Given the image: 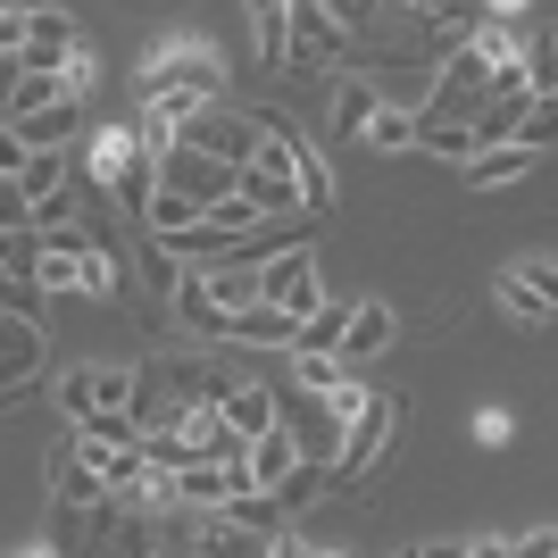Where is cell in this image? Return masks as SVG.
<instances>
[{
    "label": "cell",
    "instance_id": "6da1fadb",
    "mask_svg": "<svg viewBox=\"0 0 558 558\" xmlns=\"http://www.w3.org/2000/svg\"><path fill=\"white\" fill-rule=\"evenodd\" d=\"M226 59H217L201 34H159L150 43V59H142V100L159 117H175V125H192V117H209V109H226Z\"/></svg>",
    "mask_w": 558,
    "mask_h": 558
},
{
    "label": "cell",
    "instance_id": "7a4b0ae2",
    "mask_svg": "<svg viewBox=\"0 0 558 558\" xmlns=\"http://www.w3.org/2000/svg\"><path fill=\"white\" fill-rule=\"evenodd\" d=\"M59 409H68L75 425H93V417H134V409H142V367H109V359L68 367V375H59Z\"/></svg>",
    "mask_w": 558,
    "mask_h": 558
},
{
    "label": "cell",
    "instance_id": "3957f363",
    "mask_svg": "<svg viewBox=\"0 0 558 558\" xmlns=\"http://www.w3.org/2000/svg\"><path fill=\"white\" fill-rule=\"evenodd\" d=\"M184 142L192 150H209L217 167H233V175H242V167H258V150H267V117L258 109H209V117H192L184 125Z\"/></svg>",
    "mask_w": 558,
    "mask_h": 558
},
{
    "label": "cell",
    "instance_id": "277c9868",
    "mask_svg": "<svg viewBox=\"0 0 558 558\" xmlns=\"http://www.w3.org/2000/svg\"><path fill=\"white\" fill-rule=\"evenodd\" d=\"M75 17L68 9H34V17H25V50H0V59H9V84H25V75H68L75 68Z\"/></svg>",
    "mask_w": 558,
    "mask_h": 558
},
{
    "label": "cell",
    "instance_id": "5b68a950",
    "mask_svg": "<svg viewBox=\"0 0 558 558\" xmlns=\"http://www.w3.org/2000/svg\"><path fill=\"white\" fill-rule=\"evenodd\" d=\"M392 425H400V392H367V409H359V425H350L342 459H333V492H350L359 475H375V466H384Z\"/></svg>",
    "mask_w": 558,
    "mask_h": 558
},
{
    "label": "cell",
    "instance_id": "8992f818",
    "mask_svg": "<svg viewBox=\"0 0 558 558\" xmlns=\"http://www.w3.org/2000/svg\"><path fill=\"white\" fill-rule=\"evenodd\" d=\"M484 100H492V59L466 43L459 59L434 75V100H425V117H442V125H475V117H484Z\"/></svg>",
    "mask_w": 558,
    "mask_h": 558
},
{
    "label": "cell",
    "instance_id": "52a82bcc",
    "mask_svg": "<svg viewBox=\"0 0 558 558\" xmlns=\"http://www.w3.org/2000/svg\"><path fill=\"white\" fill-rule=\"evenodd\" d=\"M333 59H350L359 68V43H350L342 9H326V0H292V68H333Z\"/></svg>",
    "mask_w": 558,
    "mask_h": 558
},
{
    "label": "cell",
    "instance_id": "ba28073f",
    "mask_svg": "<svg viewBox=\"0 0 558 558\" xmlns=\"http://www.w3.org/2000/svg\"><path fill=\"white\" fill-rule=\"evenodd\" d=\"M258 301L308 326V317L326 308V292H317V258H308V251H283V258H267V267H258Z\"/></svg>",
    "mask_w": 558,
    "mask_h": 558
},
{
    "label": "cell",
    "instance_id": "9c48e42d",
    "mask_svg": "<svg viewBox=\"0 0 558 558\" xmlns=\"http://www.w3.org/2000/svg\"><path fill=\"white\" fill-rule=\"evenodd\" d=\"M159 184H167V192H184V201H201V209H217V201H233V192H242V175H233V167H217L209 150L175 142V150L159 159Z\"/></svg>",
    "mask_w": 558,
    "mask_h": 558
},
{
    "label": "cell",
    "instance_id": "30bf717a",
    "mask_svg": "<svg viewBox=\"0 0 558 558\" xmlns=\"http://www.w3.org/2000/svg\"><path fill=\"white\" fill-rule=\"evenodd\" d=\"M392 333H400L392 301H359V317H350L342 350H333V359H342V375H350V384H367V367H375V359H384V350H392Z\"/></svg>",
    "mask_w": 558,
    "mask_h": 558
},
{
    "label": "cell",
    "instance_id": "8fae6325",
    "mask_svg": "<svg viewBox=\"0 0 558 558\" xmlns=\"http://www.w3.org/2000/svg\"><path fill=\"white\" fill-rule=\"evenodd\" d=\"M175 534L192 542V558H276V534H251V525H233V517H192Z\"/></svg>",
    "mask_w": 558,
    "mask_h": 558
},
{
    "label": "cell",
    "instance_id": "7c38bea8",
    "mask_svg": "<svg viewBox=\"0 0 558 558\" xmlns=\"http://www.w3.org/2000/svg\"><path fill=\"white\" fill-rule=\"evenodd\" d=\"M75 134H84V109H75V100H59V109L17 117V125H9V142H17V150H34V159H68Z\"/></svg>",
    "mask_w": 558,
    "mask_h": 558
},
{
    "label": "cell",
    "instance_id": "4fadbf2b",
    "mask_svg": "<svg viewBox=\"0 0 558 558\" xmlns=\"http://www.w3.org/2000/svg\"><path fill=\"white\" fill-rule=\"evenodd\" d=\"M175 326H184L192 342H233V326H242V317H226V308H217V292H209V276L192 267L184 292H175Z\"/></svg>",
    "mask_w": 558,
    "mask_h": 558
},
{
    "label": "cell",
    "instance_id": "5bb4252c",
    "mask_svg": "<svg viewBox=\"0 0 558 558\" xmlns=\"http://www.w3.org/2000/svg\"><path fill=\"white\" fill-rule=\"evenodd\" d=\"M142 159H150V150H142V134H134V125H100V134H93V150H84V167H93V184H100V192H117V184H125V175H134Z\"/></svg>",
    "mask_w": 558,
    "mask_h": 558
},
{
    "label": "cell",
    "instance_id": "9a60e30c",
    "mask_svg": "<svg viewBox=\"0 0 558 558\" xmlns=\"http://www.w3.org/2000/svg\"><path fill=\"white\" fill-rule=\"evenodd\" d=\"M50 500H59V509H109L117 492H109V475H100L93 459H75V442H68L59 466H50Z\"/></svg>",
    "mask_w": 558,
    "mask_h": 558
},
{
    "label": "cell",
    "instance_id": "2e32d148",
    "mask_svg": "<svg viewBox=\"0 0 558 558\" xmlns=\"http://www.w3.org/2000/svg\"><path fill=\"white\" fill-rule=\"evenodd\" d=\"M43 326L34 317H9V359H0V384H9V400H25L34 392V375H43Z\"/></svg>",
    "mask_w": 558,
    "mask_h": 558
},
{
    "label": "cell",
    "instance_id": "e0dca14e",
    "mask_svg": "<svg viewBox=\"0 0 558 558\" xmlns=\"http://www.w3.org/2000/svg\"><path fill=\"white\" fill-rule=\"evenodd\" d=\"M375 117H384V93H375L367 75H342L333 84V142H367Z\"/></svg>",
    "mask_w": 558,
    "mask_h": 558
},
{
    "label": "cell",
    "instance_id": "ac0fdd59",
    "mask_svg": "<svg viewBox=\"0 0 558 558\" xmlns=\"http://www.w3.org/2000/svg\"><path fill=\"white\" fill-rule=\"evenodd\" d=\"M226 425L242 434V442H267V434H276V384H267V375L233 384V400H226Z\"/></svg>",
    "mask_w": 558,
    "mask_h": 558
},
{
    "label": "cell",
    "instance_id": "d6986e66",
    "mask_svg": "<svg viewBox=\"0 0 558 558\" xmlns=\"http://www.w3.org/2000/svg\"><path fill=\"white\" fill-rule=\"evenodd\" d=\"M301 466H308V459H301V442H292L283 425H276V434H267V442H251V475H258V492H267V500H276V492L292 484Z\"/></svg>",
    "mask_w": 558,
    "mask_h": 558
},
{
    "label": "cell",
    "instance_id": "ffe728a7",
    "mask_svg": "<svg viewBox=\"0 0 558 558\" xmlns=\"http://www.w3.org/2000/svg\"><path fill=\"white\" fill-rule=\"evenodd\" d=\"M0 167H9V184L25 192V201H50V192H68V159H34V150H0Z\"/></svg>",
    "mask_w": 558,
    "mask_h": 558
},
{
    "label": "cell",
    "instance_id": "44dd1931",
    "mask_svg": "<svg viewBox=\"0 0 558 558\" xmlns=\"http://www.w3.org/2000/svg\"><path fill=\"white\" fill-rule=\"evenodd\" d=\"M534 150H525V142H509V150H484V159H475V167H459V175H466V184H475V192H500V184H525V175H534Z\"/></svg>",
    "mask_w": 558,
    "mask_h": 558
},
{
    "label": "cell",
    "instance_id": "7402d4cb",
    "mask_svg": "<svg viewBox=\"0 0 558 558\" xmlns=\"http://www.w3.org/2000/svg\"><path fill=\"white\" fill-rule=\"evenodd\" d=\"M350 317H359V301H326V308L301 326V350H292V359H333V350H342V333H350Z\"/></svg>",
    "mask_w": 558,
    "mask_h": 558
},
{
    "label": "cell",
    "instance_id": "603a6c76",
    "mask_svg": "<svg viewBox=\"0 0 558 558\" xmlns=\"http://www.w3.org/2000/svg\"><path fill=\"white\" fill-rule=\"evenodd\" d=\"M84 301H134V267H125L109 242L84 258Z\"/></svg>",
    "mask_w": 558,
    "mask_h": 558
},
{
    "label": "cell",
    "instance_id": "cb8c5ba5",
    "mask_svg": "<svg viewBox=\"0 0 558 558\" xmlns=\"http://www.w3.org/2000/svg\"><path fill=\"white\" fill-rule=\"evenodd\" d=\"M417 150H434V159H450V167H475V125H442V117L417 109Z\"/></svg>",
    "mask_w": 558,
    "mask_h": 558
},
{
    "label": "cell",
    "instance_id": "d4e9b609",
    "mask_svg": "<svg viewBox=\"0 0 558 558\" xmlns=\"http://www.w3.org/2000/svg\"><path fill=\"white\" fill-rule=\"evenodd\" d=\"M134 267H142V292H150V301H175V292H184V276H192V267L167 251V242H142Z\"/></svg>",
    "mask_w": 558,
    "mask_h": 558
},
{
    "label": "cell",
    "instance_id": "484cf974",
    "mask_svg": "<svg viewBox=\"0 0 558 558\" xmlns=\"http://www.w3.org/2000/svg\"><path fill=\"white\" fill-rule=\"evenodd\" d=\"M251 25H258V59H267V68H292V0L251 9Z\"/></svg>",
    "mask_w": 558,
    "mask_h": 558
},
{
    "label": "cell",
    "instance_id": "4316f807",
    "mask_svg": "<svg viewBox=\"0 0 558 558\" xmlns=\"http://www.w3.org/2000/svg\"><path fill=\"white\" fill-rule=\"evenodd\" d=\"M492 292H500V308H509L517 326H550V317H558L534 283H525V267H500V283H492Z\"/></svg>",
    "mask_w": 558,
    "mask_h": 558
},
{
    "label": "cell",
    "instance_id": "83f0119b",
    "mask_svg": "<svg viewBox=\"0 0 558 558\" xmlns=\"http://www.w3.org/2000/svg\"><path fill=\"white\" fill-rule=\"evenodd\" d=\"M59 100H68V75H25V84H9V125H17V117L59 109Z\"/></svg>",
    "mask_w": 558,
    "mask_h": 558
},
{
    "label": "cell",
    "instance_id": "f1b7e54d",
    "mask_svg": "<svg viewBox=\"0 0 558 558\" xmlns=\"http://www.w3.org/2000/svg\"><path fill=\"white\" fill-rule=\"evenodd\" d=\"M367 150H384V159H392V150H417V109L384 100V117L367 125Z\"/></svg>",
    "mask_w": 558,
    "mask_h": 558
},
{
    "label": "cell",
    "instance_id": "f546056e",
    "mask_svg": "<svg viewBox=\"0 0 558 558\" xmlns=\"http://www.w3.org/2000/svg\"><path fill=\"white\" fill-rule=\"evenodd\" d=\"M34 233H75V192H50V201H34Z\"/></svg>",
    "mask_w": 558,
    "mask_h": 558
},
{
    "label": "cell",
    "instance_id": "4dcf8cb0",
    "mask_svg": "<svg viewBox=\"0 0 558 558\" xmlns=\"http://www.w3.org/2000/svg\"><path fill=\"white\" fill-rule=\"evenodd\" d=\"M525 150H534V159L558 150V100H534V117H525Z\"/></svg>",
    "mask_w": 558,
    "mask_h": 558
},
{
    "label": "cell",
    "instance_id": "1f68e13d",
    "mask_svg": "<svg viewBox=\"0 0 558 558\" xmlns=\"http://www.w3.org/2000/svg\"><path fill=\"white\" fill-rule=\"evenodd\" d=\"M43 292H50V301H59V292H84V258L43 251Z\"/></svg>",
    "mask_w": 558,
    "mask_h": 558
},
{
    "label": "cell",
    "instance_id": "d6a6232c",
    "mask_svg": "<svg viewBox=\"0 0 558 558\" xmlns=\"http://www.w3.org/2000/svg\"><path fill=\"white\" fill-rule=\"evenodd\" d=\"M43 283H0V308H9V317H34V326H43Z\"/></svg>",
    "mask_w": 558,
    "mask_h": 558
},
{
    "label": "cell",
    "instance_id": "836d02e7",
    "mask_svg": "<svg viewBox=\"0 0 558 558\" xmlns=\"http://www.w3.org/2000/svg\"><path fill=\"white\" fill-rule=\"evenodd\" d=\"M509 434H517L509 409H475V442H484V450H509Z\"/></svg>",
    "mask_w": 558,
    "mask_h": 558
},
{
    "label": "cell",
    "instance_id": "e575fe53",
    "mask_svg": "<svg viewBox=\"0 0 558 558\" xmlns=\"http://www.w3.org/2000/svg\"><path fill=\"white\" fill-rule=\"evenodd\" d=\"M93 84H100V59H93V50H75V68H68V100H75V109H84Z\"/></svg>",
    "mask_w": 558,
    "mask_h": 558
},
{
    "label": "cell",
    "instance_id": "d590c367",
    "mask_svg": "<svg viewBox=\"0 0 558 558\" xmlns=\"http://www.w3.org/2000/svg\"><path fill=\"white\" fill-rule=\"evenodd\" d=\"M517 267H525V283H534L542 301H550V308H558V267H550V258H517Z\"/></svg>",
    "mask_w": 558,
    "mask_h": 558
},
{
    "label": "cell",
    "instance_id": "8d00e7d4",
    "mask_svg": "<svg viewBox=\"0 0 558 558\" xmlns=\"http://www.w3.org/2000/svg\"><path fill=\"white\" fill-rule=\"evenodd\" d=\"M517 558H558V525H534V534H517Z\"/></svg>",
    "mask_w": 558,
    "mask_h": 558
},
{
    "label": "cell",
    "instance_id": "74e56055",
    "mask_svg": "<svg viewBox=\"0 0 558 558\" xmlns=\"http://www.w3.org/2000/svg\"><path fill=\"white\" fill-rule=\"evenodd\" d=\"M409 558H466V542H417Z\"/></svg>",
    "mask_w": 558,
    "mask_h": 558
},
{
    "label": "cell",
    "instance_id": "f35d334b",
    "mask_svg": "<svg viewBox=\"0 0 558 558\" xmlns=\"http://www.w3.org/2000/svg\"><path fill=\"white\" fill-rule=\"evenodd\" d=\"M276 558H317V550H308L301 534H276Z\"/></svg>",
    "mask_w": 558,
    "mask_h": 558
},
{
    "label": "cell",
    "instance_id": "ab89813d",
    "mask_svg": "<svg viewBox=\"0 0 558 558\" xmlns=\"http://www.w3.org/2000/svg\"><path fill=\"white\" fill-rule=\"evenodd\" d=\"M17 558H59V542H34V550H17Z\"/></svg>",
    "mask_w": 558,
    "mask_h": 558
},
{
    "label": "cell",
    "instance_id": "60d3db41",
    "mask_svg": "<svg viewBox=\"0 0 558 558\" xmlns=\"http://www.w3.org/2000/svg\"><path fill=\"white\" fill-rule=\"evenodd\" d=\"M317 558H350V550H317Z\"/></svg>",
    "mask_w": 558,
    "mask_h": 558
}]
</instances>
